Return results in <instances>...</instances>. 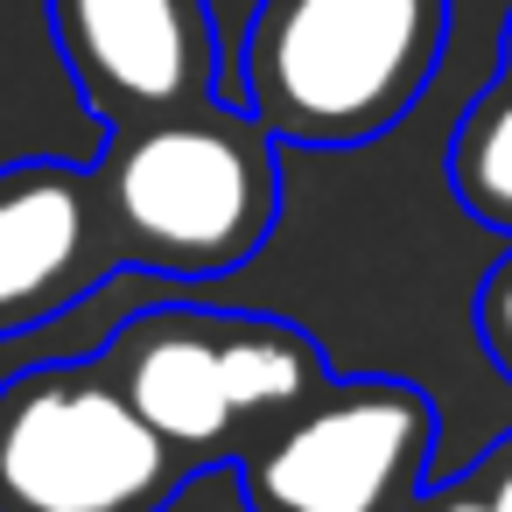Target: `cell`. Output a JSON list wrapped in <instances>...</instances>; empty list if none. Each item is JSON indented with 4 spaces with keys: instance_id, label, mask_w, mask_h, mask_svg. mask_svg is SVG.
I'll return each mask as SVG.
<instances>
[{
    "instance_id": "cell-1",
    "label": "cell",
    "mask_w": 512,
    "mask_h": 512,
    "mask_svg": "<svg viewBox=\"0 0 512 512\" xmlns=\"http://www.w3.org/2000/svg\"><path fill=\"white\" fill-rule=\"evenodd\" d=\"M281 141L225 99L106 127L92 162L120 267L148 274H232L246 267L281 218Z\"/></svg>"
},
{
    "instance_id": "cell-2",
    "label": "cell",
    "mask_w": 512,
    "mask_h": 512,
    "mask_svg": "<svg viewBox=\"0 0 512 512\" xmlns=\"http://www.w3.org/2000/svg\"><path fill=\"white\" fill-rule=\"evenodd\" d=\"M449 50V0H253L239 106L288 148H365L414 113Z\"/></svg>"
},
{
    "instance_id": "cell-3",
    "label": "cell",
    "mask_w": 512,
    "mask_h": 512,
    "mask_svg": "<svg viewBox=\"0 0 512 512\" xmlns=\"http://www.w3.org/2000/svg\"><path fill=\"white\" fill-rule=\"evenodd\" d=\"M127 400L190 456V470L239 463V449L330 379L309 330L253 309H141L99 351Z\"/></svg>"
},
{
    "instance_id": "cell-4",
    "label": "cell",
    "mask_w": 512,
    "mask_h": 512,
    "mask_svg": "<svg viewBox=\"0 0 512 512\" xmlns=\"http://www.w3.org/2000/svg\"><path fill=\"white\" fill-rule=\"evenodd\" d=\"M190 456L127 400L106 358L0 386V512H169Z\"/></svg>"
},
{
    "instance_id": "cell-5",
    "label": "cell",
    "mask_w": 512,
    "mask_h": 512,
    "mask_svg": "<svg viewBox=\"0 0 512 512\" xmlns=\"http://www.w3.org/2000/svg\"><path fill=\"white\" fill-rule=\"evenodd\" d=\"M435 407L407 379H323L239 449L246 512H414Z\"/></svg>"
},
{
    "instance_id": "cell-6",
    "label": "cell",
    "mask_w": 512,
    "mask_h": 512,
    "mask_svg": "<svg viewBox=\"0 0 512 512\" xmlns=\"http://www.w3.org/2000/svg\"><path fill=\"white\" fill-rule=\"evenodd\" d=\"M57 57L106 127L218 99L211 0H43Z\"/></svg>"
},
{
    "instance_id": "cell-7",
    "label": "cell",
    "mask_w": 512,
    "mask_h": 512,
    "mask_svg": "<svg viewBox=\"0 0 512 512\" xmlns=\"http://www.w3.org/2000/svg\"><path fill=\"white\" fill-rule=\"evenodd\" d=\"M120 267L92 162L0 169V337L43 330Z\"/></svg>"
},
{
    "instance_id": "cell-8",
    "label": "cell",
    "mask_w": 512,
    "mask_h": 512,
    "mask_svg": "<svg viewBox=\"0 0 512 512\" xmlns=\"http://www.w3.org/2000/svg\"><path fill=\"white\" fill-rule=\"evenodd\" d=\"M449 190L477 225L512 232V78L505 71L463 106L449 134Z\"/></svg>"
},
{
    "instance_id": "cell-9",
    "label": "cell",
    "mask_w": 512,
    "mask_h": 512,
    "mask_svg": "<svg viewBox=\"0 0 512 512\" xmlns=\"http://www.w3.org/2000/svg\"><path fill=\"white\" fill-rule=\"evenodd\" d=\"M477 344H484L491 365L512 379V253L477 281Z\"/></svg>"
},
{
    "instance_id": "cell-10",
    "label": "cell",
    "mask_w": 512,
    "mask_h": 512,
    "mask_svg": "<svg viewBox=\"0 0 512 512\" xmlns=\"http://www.w3.org/2000/svg\"><path fill=\"white\" fill-rule=\"evenodd\" d=\"M463 477L491 498V512H512V435H505V442H491V449H484Z\"/></svg>"
},
{
    "instance_id": "cell-11",
    "label": "cell",
    "mask_w": 512,
    "mask_h": 512,
    "mask_svg": "<svg viewBox=\"0 0 512 512\" xmlns=\"http://www.w3.org/2000/svg\"><path fill=\"white\" fill-rule=\"evenodd\" d=\"M414 512H491V498H484L470 477H456V484H428V491L414 498Z\"/></svg>"
},
{
    "instance_id": "cell-12",
    "label": "cell",
    "mask_w": 512,
    "mask_h": 512,
    "mask_svg": "<svg viewBox=\"0 0 512 512\" xmlns=\"http://www.w3.org/2000/svg\"><path fill=\"white\" fill-rule=\"evenodd\" d=\"M498 71L512 78V15H505V50H498Z\"/></svg>"
}]
</instances>
